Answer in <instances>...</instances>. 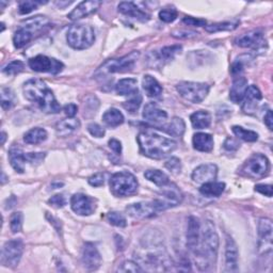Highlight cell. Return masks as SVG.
Instances as JSON below:
<instances>
[{"label": "cell", "instance_id": "cell-57", "mask_svg": "<svg viewBox=\"0 0 273 273\" xmlns=\"http://www.w3.org/2000/svg\"><path fill=\"white\" fill-rule=\"evenodd\" d=\"M63 110L68 117H74L78 111V107L75 104H68L64 107Z\"/></svg>", "mask_w": 273, "mask_h": 273}, {"label": "cell", "instance_id": "cell-28", "mask_svg": "<svg viewBox=\"0 0 273 273\" xmlns=\"http://www.w3.org/2000/svg\"><path fill=\"white\" fill-rule=\"evenodd\" d=\"M80 127L79 120L75 117H69L66 120H62L58 122L56 125V132L59 137H67L72 135L75 130Z\"/></svg>", "mask_w": 273, "mask_h": 273}, {"label": "cell", "instance_id": "cell-50", "mask_svg": "<svg viewBox=\"0 0 273 273\" xmlns=\"http://www.w3.org/2000/svg\"><path fill=\"white\" fill-rule=\"evenodd\" d=\"M45 156H46L45 153H28V154H26L27 162H29L30 164H33V165L40 164L44 160Z\"/></svg>", "mask_w": 273, "mask_h": 273}, {"label": "cell", "instance_id": "cell-6", "mask_svg": "<svg viewBox=\"0 0 273 273\" xmlns=\"http://www.w3.org/2000/svg\"><path fill=\"white\" fill-rule=\"evenodd\" d=\"M138 182L135 175L129 172H118L111 176L110 190L118 197H125L136 193Z\"/></svg>", "mask_w": 273, "mask_h": 273}, {"label": "cell", "instance_id": "cell-52", "mask_svg": "<svg viewBox=\"0 0 273 273\" xmlns=\"http://www.w3.org/2000/svg\"><path fill=\"white\" fill-rule=\"evenodd\" d=\"M48 203L52 204L54 207L62 208L66 205V198L62 194H56L49 198Z\"/></svg>", "mask_w": 273, "mask_h": 273}, {"label": "cell", "instance_id": "cell-46", "mask_svg": "<svg viewBox=\"0 0 273 273\" xmlns=\"http://www.w3.org/2000/svg\"><path fill=\"white\" fill-rule=\"evenodd\" d=\"M23 67H25V65H23V63L21 61L15 60V61L10 62L8 65H6L3 68V72L7 75H16V74L22 72Z\"/></svg>", "mask_w": 273, "mask_h": 273}, {"label": "cell", "instance_id": "cell-16", "mask_svg": "<svg viewBox=\"0 0 273 273\" xmlns=\"http://www.w3.org/2000/svg\"><path fill=\"white\" fill-rule=\"evenodd\" d=\"M72 209L80 216H90L96 209L95 200L82 193L74 194L70 198Z\"/></svg>", "mask_w": 273, "mask_h": 273}, {"label": "cell", "instance_id": "cell-43", "mask_svg": "<svg viewBox=\"0 0 273 273\" xmlns=\"http://www.w3.org/2000/svg\"><path fill=\"white\" fill-rule=\"evenodd\" d=\"M107 220H108L110 224L117 228H125L127 225V221L124 215H122L121 212H117V211L109 212L108 215H107Z\"/></svg>", "mask_w": 273, "mask_h": 273}, {"label": "cell", "instance_id": "cell-23", "mask_svg": "<svg viewBox=\"0 0 273 273\" xmlns=\"http://www.w3.org/2000/svg\"><path fill=\"white\" fill-rule=\"evenodd\" d=\"M118 11L121 12L122 14L129 16L132 18H135L140 21H147L151 16L147 14L145 11L141 10L136 4L132 2H123L118 5Z\"/></svg>", "mask_w": 273, "mask_h": 273}, {"label": "cell", "instance_id": "cell-34", "mask_svg": "<svg viewBox=\"0 0 273 273\" xmlns=\"http://www.w3.org/2000/svg\"><path fill=\"white\" fill-rule=\"evenodd\" d=\"M159 129L164 130L165 133H168L169 135H171L173 137H182L185 133L186 124H185L183 118L174 117L169 124H167Z\"/></svg>", "mask_w": 273, "mask_h": 273}, {"label": "cell", "instance_id": "cell-51", "mask_svg": "<svg viewBox=\"0 0 273 273\" xmlns=\"http://www.w3.org/2000/svg\"><path fill=\"white\" fill-rule=\"evenodd\" d=\"M88 130H89V133L95 138H103L106 134L105 128H103L101 125H98L96 123L89 124Z\"/></svg>", "mask_w": 273, "mask_h": 273}, {"label": "cell", "instance_id": "cell-40", "mask_svg": "<svg viewBox=\"0 0 273 273\" xmlns=\"http://www.w3.org/2000/svg\"><path fill=\"white\" fill-rule=\"evenodd\" d=\"M232 130L236 135V137H238L239 139L246 141V142H255L258 139V135L255 132H252V130H246L241 126H233Z\"/></svg>", "mask_w": 273, "mask_h": 273}, {"label": "cell", "instance_id": "cell-27", "mask_svg": "<svg viewBox=\"0 0 273 273\" xmlns=\"http://www.w3.org/2000/svg\"><path fill=\"white\" fill-rule=\"evenodd\" d=\"M9 159L12 168L18 173H23V171H25V164L27 162L25 153L19 147H12L9 152Z\"/></svg>", "mask_w": 273, "mask_h": 273}, {"label": "cell", "instance_id": "cell-10", "mask_svg": "<svg viewBox=\"0 0 273 273\" xmlns=\"http://www.w3.org/2000/svg\"><path fill=\"white\" fill-rule=\"evenodd\" d=\"M162 190L159 193V197L155 200L156 206L159 211H163L168 208L180 205L183 201V194L181 190L174 184H168L161 187Z\"/></svg>", "mask_w": 273, "mask_h": 273}, {"label": "cell", "instance_id": "cell-36", "mask_svg": "<svg viewBox=\"0 0 273 273\" xmlns=\"http://www.w3.org/2000/svg\"><path fill=\"white\" fill-rule=\"evenodd\" d=\"M47 139V132L43 128H33L23 136V140L28 144H39Z\"/></svg>", "mask_w": 273, "mask_h": 273}, {"label": "cell", "instance_id": "cell-14", "mask_svg": "<svg viewBox=\"0 0 273 273\" xmlns=\"http://www.w3.org/2000/svg\"><path fill=\"white\" fill-rule=\"evenodd\" d=\"M22 252H23V243L20 239L7 241L3 249V257H2L3 265L11 268L16 267L20 262Z\"/></svg>", "mask_w": 273, "mask_h": 273}, {"label": "cell", "instance_id": "cell-4", "mask_svg": "<svg viewBox=\"0 0 273 273\" xmlns=\"http://www.w3.org/2000/svg\"><path fill=\"white\" fill-rule=\"evenodd\" d=\"M49 25V18L42 15L30 17L23 20L14 34V46L16 48H21V47L27 45L34 37H37L39 33L44 31L46 28H48Z\"/></svg>", "mask_w": 273, "mask_h": 273}, {"label": "cell", "instance_id": "cell-45", "mask_svg": "<svg viewBox=\"0 0 273 273\" xmlns=\"http://www.w3.org/2000/svg\"><path fill=\"white\" fill-rule=\"evenodd\" d=\"M46 4V2H32V0H27V2H21L18 6V11L20 14H28L33 10L37 9L39 6Z\"/></svg>", "mask_w": 273, "mask_h": 273}, {"label": "cell", "instance_id": "cell-49", "mask_svg": "<svg viewBox=\"0 0 273 273\" xmlns=\"http://www.w3.org/2000/svg\"><path fill=\"white\" fill-rule=\"evenodd\" d=\"M165 168L170 170L172 173H175V174L180 173L182 170L181 160L176 157H172L167 162H165Z\"/></svg>", "mask_w": 273, "mask_h": 273}, {"label": "cell", "instance_id": "cell-7", "mask_svg": "<svg viewBox=\"0 0 273 273\" xmlns=\"http://www.w3.org/2000/svg\"><path fill=\"white\" fill-rule=\"evenodd\" d=\"M140 57L139 52H132L130 54L117 58L111 59L105 62L96 72V75H106V74H112V73H124L128 70L133 69L137 60Z\"/></svg>", "mask_w": 273, "mask_h": 273}, {"label": "cell", "instance_id": "cell-5", "mask_svg": "<svg viewBox=\"0 0 273 273\" xmlns=\"http://www.w3.org/2000/svg\"><path fill=\"white\" fill-rule=\"evenodd\" d=\"M66 39L74 49H87L95 41V32L92 26L78 23L69 28Z\"/></svg>", "mask_w": 273, "mask_h": 273}, {"label": "cell", "instance_id": "cell-25", "mask_svg": "<svg viewBox=\"0 0 273 273\" xmlns=\"http://www.w3.org/2000/svg\"><path fill=\"white\" fill-rule=\"evenodd\" d=\"M143 117L146 121L154 123H163L168 118V113L160 109L155 103H148L143 109Z\"/></svg>", "mask_w": 273, "mask_h": 273}, {"label": "cell", "instance_id": "cell-35", "mask_svg": "<svg viewBox=\"0 0 273 273\" xmlns=\"http://www.w3.org/2000/svg\"><path fill=\"white\" fill-rule=\"evenodd\" d=\"M103 121L107 126L117 127L124 123V115L120 110L111 108L104 113Z\"/></svg>", "mask_w": 273, "mask_h": 273}, {"label": "cell", "instance_id": "cell-29", "mask_svg": "<svg viewBox=\"0 0 273 273\" xmlns=\"http://www.w3.org/2000/svg\"><path fill=\"white\" fill-rule=\"evenodd\" d=\"M193 147L198 152L208 153L213 148V139L211 135L198 133L193 136Z\"/></svg>", "mask_w": 273, "mask_h": 273}, {"label": "cell", "instance_id": "cell-13", "mask_svg": "<svg viewBox=\"0 0 273 273\" xmlns=\"http://www.w3.org/2000/svg\"><path fill=\"white\" fill-rule=\"evenodd\" d=\"M182 52V46L173 45V46H165L160 51H155L148 54L147 62L148 65L155 68H160L168 62L172 61L177 54Z\"/></svg>", "mask_w": 273, "mask_h": 273}, {"label": "cell", "instance_id": "cell-44", "mask_svg": "<svg viewBox=\"0 0 273 273\" xmlns=\"http://www.w3.org/2000/svg\"><path fill=\"white\" fill-rule=\"evenodd\" d=\"M22 220H23V216L20 211L14 212L13 215L11 216L10 218V229L12 231V233H18L21 231L22 228Z\"/></svg>", "mask_w": 273, "mask_h": 273}, {"label": "cell", "instance_id": "cell-38", "mask_svg": "<svg viewBox=\"0 0 273 273\" xmlns=\"http://www.w3.org/2000/svg\"><path fill=\"white\" fill-rule=\"evenodd\" d=\"M239 25V21H225V22H217L211 23V25L205 26V30L207 32H219V31H232L236 29Z\"/></svg>", "mask_w": 273, "mask_h": 273}, {"label": "cell", "instance_id": "cell-17", "mask_svg": "<svg viewBox=\"0 0 273 273\" xmlns=\"http://www.w3.org/2000/svg\"><path fill=\"white\" fill-rule=\"evenodd\" d=\"M81 260L82 265L88 270H96L102 264L101 254L96 246L91 242H87L84 247H82Z\"/></svg>", "mask_w": 273, "mask_h": 273}, {"label": "cell", "instance_id": "cell-42", "mask_svg": "<svg viewBox=\"0 0 273 273\" xmlns=\"http://www.w3.org/2000/svg\"><path fill=\"white\" fill-rule=\"evenodd\" d=\"M141 103H142V95L140 94V92L138 90L137 92L130 95V98L123 104V107L127 111L134 113L139 109V107L141 106Z\"/></svg>", "mask_w": 273, "mask_h": 273}, {"label": "cell", "instance_id": "cell-19", "mask_svg": "<svg viewBox=\"0 0 273 273\" xmlns=\"http://www.w3.org/2000/svg\"><path fill=\"white\" fill-rule=\"evenodd\" d=\"M236 44L240 47H249V48H263L267 45V42L264 38L263 32L260 31H250L247 33L242 34L241 37L238 38V40L236 41Z\"/></svg>", "mask_w": 273, "mask_h": 273}, {"label": "cell", "instance_id": "cell-31", "mask_svg": "<svg viewBox=\"0 0 273 273\" xmlns=\"http://www.w3.org/2000/svg\"><path fill=\"white\" fill-rule=\"evenodd\" d=\"M115 90L118 95H122V96H130V95L138 91L137 80L134 78L122 79L116 84Z\"/></svg>", "mask_w": 273, "mask_h": 273}, {"label": "cell", "instance_id": "cell-26", "mask_svg": "<svg viewBox=\"0 0 273 273\" xmlns=\"http://www.w3.org/2000/svg\"><path fill=\"white\" fill-rule=\"evenodd\" d=\"M247 89V80L244 77H236L230 92V98L233 103L239 104L243 101Z\"/></svg>", "mask_w": 273, "mask_h": 273}, {"label": "cell", "instance_id": "cell-56", "mask_svg": "<svg viewBox=\"0 0 273 273\" xmlns=\"http://www.w3.org/2000/svg\"><path fill=\"white\" fill-rule=\"evenodd\" d=\"M255 190L257 192L262 193L268 197L272 196V186L271 185H257L255 187Z\"/></svg>", "mask_w": 273, "mask_h": 273}, {"label": "cell", "instance_id": "cell-22", "mask_svg": "<svg viewBox=\"0 0 273 273\" xmlns=\"http://www.w3.org/2000/svg\"><path fill=\"white\" fill-rule=\"evenodd\" d=\"M102 3L97 2V0H89V2H84L79 4L70 13L67 15V17L70 20H77L80 18H84L88 15H91L94 12H96L97 9L101 7Z\"/></svg>", "mask_w": 273, "mask_h": 273}, {"label": "cell", "instance_id": "cell-3", "mask_svg": "<svg viewBox=\"0 0 273 273\" xmlns=\"http://www.w3.org/2000/svg\"><path fill=\"white\" fill-rule=\"evenodd\" d=\"M141 153L152 159H163L176 148V142L153 132H142L138 136Z\"/></svg>", "mask_w": 273, "mask_h": 273}, {"label": "cell", "instance_id": "cell-39", "mask_svg": "<svg viewBox=\"0 0 273 273\" xmlns=\"http://www.w3.org/2000/svg\"><path fill=\"white\" fill-rule=\"evenodd\" d=\"M16 103V96L14 92L10 88L2 89V107L4 110H9Z\"/></svg>", "mask_w": 273, "mask_h": 273}, {"label": "cell", "instance_id": "cell-58", "mask_svg": "<svg viewBox=\"0 0 273 273\" xmlns=\"http://www.w3.org/2000/svg\"><path fill=\"white\" fill-rule=\"evenodd\" d=\"M109 146L110 148L116 153L117 155H121V153H122V144H121V142L116 140V139H111L109 140Z\"/></svg>", "mask_w": 273, "mask_h": 273}, {"label": "cell", "instance_id": "cell-37", "mask_svg": "<svg viewBox=\"0 0 273 273\" xmlns=\"http://www.w3.org/2000/svg\"><path fill=\"white\" fill-rule=\"evenodd\" d=\"M144 176L150 182L154 183L159 187H163V186L168 185L170 183L169 176L159 170H147L144 173Z\"/></svg>", "mask_w": 273, "mask_h": 273}, {"label": "cell", "instance_id": "cell-15", "mask_svg": "<svg viewBox=\"0 0 273 273\" xmlns=\"http://www.w3.org/2000/svg\"><path fill=\"white\" fill-rule=\"evenodd\" d=\"M126 211L130 217L135 219H147L156 216L157 212H159L155 201L140 202V203L132 204L126 207Z\"/></svg>", "mask_w": 273, "mask_h": 273}, {"label": "cell", "instance_id": "cell-12", "mask_svg": "<svg viewBox=\"0 0 273 273\" xmlns=\"http://www.w3.org/2000/svg\"><path fill=\"white\" fill-rule=\"evenodd\" d=\"M29 66L39 73H51V74H59L62 72L64 64L57 60L55 58H49L44 55H39L29 60Z\"/></svg>", "mask_w": 273, "mask_h": 273}, {"label": "cell", "instance_id": "cell-2", "mask_svg": "<svg viewBox=\"0 0 273 273\" xmlns=\"http://www.w3.org/2000/svg\"><path fill=\"white\" fill-rule=\"evenodd\" d=\"M23 95L25 97L35 103L40 109L45 113H58L60 112L61 107L58 104L54 92L47 87L45 82L41 79H30L23 85Z\"/></svg>", "mask_w": 273, "mask_h": 273}, {"label": "cell", "instance_id": "cell-48", "mask_svg": "<svg viewBox=\"0 0 273 273\" xmlns=\"http://www.w3.org/2000/svg\"><path fill=\"white\" fill-rule=\"evenodd\" d=\"M177 17V11L174 8H165L159 12V18L164 22H172Z\"/></svg>", "mask_w": 273, "mask_h": 273}, {"label": "cell", "instance_id": "cell-55", "mask_svg": "<svg viewBox=\"0 0 273 273\" xmlns=\"http://www.w3.org/2000/svg\"><path fill=\"white\" fill-rule=\"evenodd\" d=\"M224 148L228 150V151H231V152H234V151H237L239 147H240V144L237 142L236 140L232 139V138H228L227 140H225L224 142Z\"/></svg>", "mask_w": 273, "mask_h": 273}, {"label": "cell", "instance_id": "cell-54", "mask_svg": "<svg viewBox=\"0 0 273 273\" xmlns=\"http://www.w3.org/2000/svg\"><path fill=\"white\" fill-rule=\"evenodd\" d=\"M105 183V175L103 173H96L89 179V184L93 187H101Z\"/></svg>", "mask_w": 273, "mask_h": 273}, {"label": "cell", "instance_id": "cell-30", "mask_svg": "<svg viewBox=\"0 0 273 273\" xmlns=\"http://www.w3.org/2000/svg\"><path fill=\"white\" fill-rule=\"evenodd\" d=\"M142 86L150 97H157L162 93V87L159 82L151 75H145L142 80Z\"/></svg>", "mask_w": 273, "mask_h": 273}, {"label": "cell", "instance_id": "cell-47", "mask_svg": "<svg viewBox=\"0 0 273 273\" xmlns=\"http://www.w3.org/2000/svg\"><path fill=\"white\" fill-rule=\"evenodd\" d=\"M118 272H133V273H137V272H143L144 269L141 268V266L136 263L133 262V260H126L124 262L121 267H118L117 269Z\"/></svg>", "mask_w": 273, "mask_h": 273}, {"label": "cell", "instance_id": "cell-32", "mask_svg": "<svg viewBox=\"0 0 273 273\" xmlns=\"http://www.w3.org/2000/svg\"><path fill=\"white\" fill-rule=\"evenodd\" d=\"M190 120H191V124L193 128L204 129V128L209 127L211 123V115L208 111L200 110L191 114V116H190Z\"/></svg>", "mask_w": 273, "mask_h": 273}, {"label": "cell", "instance_id": "cell-59", "mask_svg": "<svg viewBox=\"0 0 273 273\" xmlns=\"http://www.w3.org/2000/svg\"><path fill=\"white\" fill-rule=\"evenodd\" d=\"M264 122L265 124L267 125V127L272 130L273 129V125H272V122H273V117H272V111L271 110H268L265 117H264Z\"/></svg>", "mask_w": 273, "mask_h": 273}, {"label": "cell", "instance_id": "cell-18", "mask_svg": "<svg viewBox=\"0 0 273 273\" xmlns=\"http://www.w3.org/2000/svg\"><path fill=\"white\" fill-rule=\"evenodd\" d=\"M218 175V167L213 163L202 164L197 167L192 173V180L197 184H206L215 182Z\"/></svg>", "mask_w": 273, "mask_h": 273}, {"label": "cell", "instance_id": "cell-41", "mask_svg": "<svg viewBox=\"0 0 273 273\" xmlns=\"http://www.w3.org/2000/svg\"><path fill=\"white\" fill-rule=\"evenodd\" d=\"M251 60H252V57L250 55H243V56H240L239 58H237L231 66L232 75L237 76L241 74L244 69V65Z\"/></svg>", "mask_w": 273, "mask_h": 273}, {"label": "cell", "instance_id": "cell-11", "mask_svg": "<svg viewBox=\"0 0 273 273\" xmlns=\"http://www.w3.org/2000/svg\"><path fill=\"white\" fill-rule=\"evenodd\" d=\"M258 250L265 256L272 254V239H273V225L268 218H262L258 223Z\"/></svg>", "mask_w": 273, "mask_h": 273}, {"label": "cell", "instance_id": "cell-24", "mask_svg": "<svg viewBox=\"0 0 273 273\" xmlns=\"http://www.w3.org/2000/svg\"><path fill=\"white\" fill-rule=\"evenodd\" d=\"M263 95L262 92L256 86H250L247 87L245 95H244V103L242 106V110L245 113H252L255 111L258 102L262 101Z\"/></svg>", "mask_w": 273, "mask_h": 273}, {"label": "cell", "instance_id": "cell-60", "mask_svg": "<svg viewBox=\"0 0 273 273\" xmlns=\"http://www.w3.org/2000/svg\"><path fill=\"white\" fill-rule=\"evenodd\" d=\"M6 137H7L6 133H5V132H3V133H2V144H3V145L5 144V141H6Z\"/></svg>", "mask_w": 273, "mask_h": 273}, {"label": "cell", "instance_id": "cell-1", "mask_svg": "<svg viewBox=\"0 0 273 273\" xmlns=\"http://www.w3.org/2000/svg\"><path fill=\"white\" fill-rule=\"evenodd\" d=\"M219 247V236L216 232L215 225L209 220L201 225L200 242L196 251L193 253L195 256L196 265L201 270H208L216 263Z\"/></svg>", "mask_w": 273, "mask_h": 273}, {"label": "cell", "instance_id": "cell-20", "mask_svg": "<svg viewBox=\"0 0 273 273\" xmlns=\"http://www.w3.org/2000/svg\"><path fill=\"white\" fill-rule=\"evenodd\" d=\"M238 247L232 237H227V245H225V270L228 272L238 271Z\"/></svg>", "mask_w": 273, "mask_h": 273}, {"label": "cell", "instance_id": "cell-21", "mask_svg": "<svg viewBox=\"0 0 273 273\" xmlns=\"http://www.w3.org/2000/svg\"><path fill=\"white\" fill-rule=\"evenodd\" d=\"M201 236V222L197 218L190 216L187 229V246L192 254L196 251Z\"/></svg>", "mask_w": 273, "mask_h": 273}, {"label": "cell", "instance_id": "cell-53", "mask_svg": "<svg viewBox=\"0 0 273 273\" xmlns=\"http://www.w3.org/2000/svg\"><path fill=\"white\" fill-rule=\"evenodd\" d=\"M183 22L186 23L188 26H194V27H201V26H206V20L201 19V18H195V17H190L186 16L183 18Z\"/></svg>", "mask_w": 273, "mask_h": 273}, {"label": "cell", "instance_id": "cell-8", "mask_svg": "<svg viewBox=\"0 0 273 273\" xmlns=\"http://www.w3.org/2000/svg\"><path fill=\"white\" fill-rule=\"evenodd\" d=\"M177 91L181 94V96L186 101L191 102L193 104H198L203 102L209 92V86L202 82H191V81H183L176 86Z\"/></svg>", "mask_w": 273, "mask_h": 273}, {"label": "cell", "instance_id": "cell-33", "mask_svg": "<svg viewBox=\"0 0 273 273\" xmlns=\"http://www.w3.org/2000/svg\"><path fill=\"white\" fill-rule=\"evenodd\" d=\"M224 189H225L224 183L210 182L203 184V186L200 188V192L207 197H218L223 193Z\"/></svg>", "mask_w": 273, "mask_h": 273}, {"label": "cell", "instance_id": "cell-9", "mask_svg": "<svg viewBox=\"0 0 273 273\" xmlns=\"http://www.w3.org/2000/svg\"><path fill=\"white\" fill-rule=\"evenodd\" d=\"M270 170V162L268 158L263 154H254V155L247 159L243 164L241 172L243 175L250 177V179L258 180L268 175Z\"/></svg>", "mask_w": 273, "mask_h": 273}]
</instances>
